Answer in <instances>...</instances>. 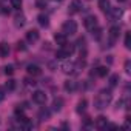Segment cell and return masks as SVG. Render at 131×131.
I'll return each mask as SVG.
<instances>
[{
  "mask_svg": "<svg viewBox=\"0 0 131 131\" xmlns=\"http://www.w3.org/2000/svg\"><path fill=\"white\" fill-rule=\"evenodd\" d=\"M54 40H56V43H57L59 46H63L65 43L68 42V40H67V36H65L63 32H57V34L54 36Z\"/></svg>",
  "mask_w": 131,
  "mask_h": 131,
  "instance_id": "13",
  "label": "cell"
},
{
  "mask_svg": "<svg viewBox=\"0 0 131 131\" xmlns=\"http://www.w3.org/2000/svg\"><path fill=\"white\" fill-rule=\"evenodd\" d=\"M125 48L126 49L131 48V32H126L125 34Z\"/></svg>",
  "mask_w": 131,
  "mask_h": 131,
  "instance_id": "24",
  "label": "cell"
},
{
  "mask_svg": "<svg viewBox=\"0 0 131 131\" xmlns=\"http://www.w3.org/2000/svg\"><path fill=\"white\" fill-rule=\"evenodd\" d=\"M99 8H100V11L102 13H108L110 11V8H111V3H110V0H99Z\"/></svg>",
  "mask_w": 131,
  "mask_h": 131,
  "instance_id": "15",
  "label": "cell"
},
{
  "mask_svg": "<svg viewBox=\"0 0 131 131\" xmlns=\"http://www.w3.org/2000/svg\"><path fill=\"white\" fill-rule=\"evenodd\" d=\"M106 123H108V120H106V117L105 116H99L97 119H96V128H100V129H103L105 126H106Z\"/></svg>",
  "mask_w": 131,
  "mask_h": 131,
  "instance_id": "16",
  "label": "cell"
},
{
  "mask_svg": "<svg viewBox=\"0 0 131 131\" xmlns=\"http://www.w3.org/2000/svg\"><path fill=\"white\" fill-rule=\"evenodd\" d=\"M119 34H120V26H111L110 29V45L108 46H113V43L119 39Z\"/></svg>",
  "mask_w": 131,
  "mask_h": 131,
  "instance_id": "8",
  "label": "cell"
},
{
  "mask_svg": "<svg viewBox=\"0 0 131 131\" xmlns=\"http://www.w3.org/2000/svg\"><path fill=\"white\" fill-rule=\"evenodd\" d=\"M111 99H113L111 91H110V90H102V91L96 96V99H94V108H96V110H105V108L110 105Z\"/></svg>",
  "mask_w": 131,
  "mask_h": 131,
  "instance_id": "1",
  "label": "cell"
},
{
  "mask_svg": "<svg viewBox=\"0 0 131 131\" xmlns=\"http://www.w3.org/2000/svg\"><path fill=\"white\" fill-rule=\"evenodd\" d=\"M62 32L65 36H73L77 32V23L74 20H67L63 25H62Z\"/></svg>",
  "mask_w": 131,
  "mask_h": 131,
  "instance_id": "3",
  "label": "cell"
},
{
  "mask_svg": "<svg viewBox=\"0 0 131 131\" xmlns=\"http://www.w3.org/2000/svg\"><path fill=\"white\" fill-rule=\"evenodd\" d=\"M117 82H119V76H117V74H113V76L110 77V85H111V86H116Z\"/></svg>",
  "mask_w": 131,
  "mask_h": 131,
  "instance_id": "27",
  "label": "cell"
},
{
  "mask_svg": "<svg viewBox=\"0 0 131 131\" xmlns=\"http://www.w3.org/2000/svg\"><path fill=\"white\" fill-rule=\"evenodd\" d=\"M25 23H26V20H25V16H23V14H17V16L14 17V25H16L17 28H23Z\"/></svg>",
  "mask_w": 131,
  "mask_h": 131,
  "instance_id": "14",
  "label": "cell"
},
{
  "mask_svg": "<svg viewBox=\"0 0 131 131\" xmlns=\"http://www.w3.org/2000/svg\"><path fill=\"white\" fill-rule=\"evenodd\" d=\"M74 49H76V46L73 45V43H65L63 46H60V49L56 52V57L57 59H67V57H70L73 52H74Z\"/></svg>",
  "mask_w": 131,
  "mask_h": 131,
  "instance_id": "2",
  "label": "cell"
},
{
  "mask_svg": "<svg viewBox=\"0 0 131 131\" xmlns=\"http://www.w3.org/2000/svg\"><path fill=\"white\" fill-rule=\"evenodd\" d=\"M5 99V90L3 88H0V102H2Z\"/></svg>",
  "mask_w": 131,
  "mask_h": 131,
  "instance_id": "33",
  "label": "cell"
},
{
  "mask_svg": "<svg viewBox=\"0 0 131 131\" xmlns=\"http://www.w3.org/2000/svg\"><path fill=\"white\" fill-rule=\"evenodd\" d=\"M83 8V3L82 0H73V2L70 3V8H68V13L70 14H76V13H80Z\"/></svg>",
  "mask_w": 131,
  "mask_h": 131,
  "instance_id": "5",
  "label": "cell"
},
{
  "mask_svg": "<svg viewBox=\"0 0 131 131\" xmlns=\"http://www.w3.org/2000/svg\"><path fill=\"white\" fill-rule=\"evenodd\" d=\"M32 100L36 102V103H39V105H43L45 102H46V94L43 93V91H34L32 93Z\"/></svg>",
  "mask_w": 131,
  "mask_h": 131,
  "instance_id": "9",
  "label": "cell"
},
{
  "mask_svg": "<svg viewBox=\"0 0 131 131\" xmlns=\"http://www.w3.org/2000/svg\"><path fill=\"white\" fill-rule=\"evenodd\" d=\"M86 105H88V102H86V99H82L79 103H77V108H76V111L79 113V114H82V113H85V110H86Z\"/></svg>",
  "mask_w": 131,
  "mask_h": 131,
  "instance_id": "18",
  "label": "cell"
},
{
  "mask_svg": "<svg viewBox=\"0 0 131 131\" xmlns=\"http://www.w3.org/2000/svg\"><path fill=\"white\" fill-rule=\"evenodd\" d=\"M37 22H39V25L43 26V28H46V26L49 25V20H48V17H46L45 14H40V16L37 17Z\"/></svg>",
  "mask_w": 131,
  "mask_h": 131,
  "instance_id": "19",
  "label": "cell"
},
{
  "mask_svg": "<svg viewBox=\"0 0 131 131\" xmlns=\"http://www.w3.org/2000/svg\"><path fill=\"white\" fill-rule=\"evenodd\" d=\"M108 14V17H110V20L111 22H116V20H119L120 17H122V9L120 8H110V11L106 13Z\"/></svg>",
  "mask_w": 131,
  "mask_h": 131,
  "instance_id": "7",
  "label": "cell"
},
{
  "mask_svg": "<svg viewBox=\"0 0 131 131\" xmlns=\"http://www.w3.org/2000/svg\"><path fill=\"white\" fill-rule=\"evenodd\" d=\"M8 54H9V46H8V43H0V57H8Z\"/></svg>",
  "mask_w": 131,
  "mask_h": 131,
  "instance_id": "17",
  "label": "cell"
},
{
  "mask_svg": "<svg viewBox=\"0 0 131 131\" xmlns=\"http://www.w3.org/2000/svg\"><path fill=\"white\" fill-rule=\"evenodd\" d=\"M25 82H26V85H28V86H36L34 79H32V80H31V79H25Z\"/></svg>",
  "mask_w": 131,
  "mask_h": 131,
  "instance_id": "30",
  "label": "cell"
},
{
  "mask_svg": "<svg viewBox=\"0 0 131 131\" xmlns=\"http://www.w3.org/2000/svg\"><path fill=\"white\" fill-rule=\"evenodd\" d=\"M5 74H6V76H13V74H14V67H13V65L5 67Z\"/></svg>",
  "mask_w": 131,
  "mask_h": 131,
  "instance_id": "29",
  "label": "cell"
},
{
  "mask_svg": "<svg viewBox=\"0 0 131 131\" xmlns=\"http://www.w3.org/2000/svg\"><path fill=\"white\" fill-rule=\"evenodd\" d=\"M63 88H65V91H68V93H74L77 90V82L67 80V82H65V85H63Z\"/></svg>",
  "mask_w": 131,
  "mask_h": 131,
  "instance_id": "12",
  "label": "cell"
},
{
  "mask_svg": "<svg viewBox=\"0 0 131 131\" xmlns=\"http://www.w3.org/2000/svg\"><path fill=\"white\" fill-rule=\"evenodd\" d=\"M26 71H28V74L29 76H40L42 74V70H40V67L39 65H28V68H26Z\"/></svg>",
  "mask_w": 131,
  "mask_h": 131,
  "instance_id": "10",
  "label": "cell"
},
{
  "mask_svg": "<svg viewBox=\"0 0 131 131\" xmlns=\"http://www.w3.org/2000/svg\"><path fill=\"white\" fill-rule=\"evenodd\" d=\"M60 70L65 74H73V73H76V63H73V62H63L60 65Z\"/></svg>",
  "mask_w": 131,
  "mask_h": 131,
  "instance_id": "6",
  "label": "cell"
},
{
  "mask_svg": "<svg viewBox=\"0 0 131 131\" xmlns=\"http://www.w3.org/2000/svg\"><path fill=\"white\" fill-rule=\"evenodd\" d=\"M6 90H9V91L16 90V80H14V79H9V80L6 82Z\"/></svg>",
  "mask_w": 131,
  "mask_h": 131,
  "instance_id": "26",
  "label": "cell"
},
{
  "mask_svg": "<svg viewBox=\"0 0 131 131\" xmlns=\"http://www.w3.org/2000/svg\"><path fill=\"white\" fill-rule=\"evenodd\" d=\"M45 5H46V3H43V2H37V8H40V9L45 8Z\"/></svg>",
  "mask_w": 131,
  "mask_h": 131,
  "instance_id": "34",
  "label": "cell"
},
{
  "mask_svg": "<svg viewBox=\"0 0 131 131\" xmlns=\"http://www.w3.org/2000/svg\"><path fill=\"white\" fill-rule=\"evenodd\" d=\"M91 34L94 36V39H96V40H100V37H102V28H99V26H97L96 29H93V31H91Z\"/></svg>",
  "mask_w": 131,
  "mask_h": 131,
  "instance_id": "23",
  "label": "cell"
},
{
  "mask_svg": "<svg viewBox=\"0 0 131 131\" xmlns=\"http://www.w3.org/2000/svg\"><path fill=\"white\" fill-rule=\"evenodd\" d=\"M125 71H126L128 74L131 73V70H129V60H126V62H125Z\"/></svg>",
  "mask_w": 131,
  "mask_h": 131,
  "instance_id": "31",
  "label": "cell"
},
{
  "mask_svg": "<svg viewBox=\"0 0 131 131\" xmlns=\"http://www.w3.org/2000/svg\"><path fill=\"white\" fill-rule=\"evenodd\" d=\"M76 45H77L80 49H86V40H85L83 37H80V39L77 40V43H76Z\"/></svg>",
  "mask_w": 131,
  "mask_h": 131,
  "instance_id": "25",
  "label": "cell"
},
{
  "mask_svg": "<svg viewBox=\"0 0 131 131\" xmlns=\"http://www.w3.org/2000/svg\"><path fill=\"white\" fill-rule=\"evenodd\" d=\"M62 105H63V99H62V97H57V99H54V102H52V110H54V111H60V110H62Z\"/></svg>",
  "mask_w": 131,
  "mask_h": 131,
  "instance_id": "20",
  "label": "cell"
},
{
  "mask_svg": "<svg viewBox=\"0 0 131 131\" xmlns=\"http://www.w3.org/2000/svg\"><path fill=\"white\" fill-rule=\"evenodd\" d=\"M83 25H85V28L88 29V31H93V29H96L99 25H97V17L96 16H88L85 20H83Z\"/></svg>",
  "mask_w": 131,
  "mask_h": 131,
  "instance_id": "4",
  "label": "cell"
},
{
  "mask_svg": "<svg viewBox=\"0 0 131 131\" xmlns=\"http://www.w3.org/2000/svg\"><path fill=\"white\" fill-rule=\"evenodd\" d=\"M59 2H62V0H59Z\"/></svg>",
  "mask_w": 131,
  "mask_h": 131,
  "instance_id": "35",
  "label": "cell"
},
{
  "mask_svg": "<svg viewBox=\"0 0 131 131\" xmlns=\"http://www.w3.org/2000/svg\"><path fill=\"white\" fill-rule=\"evenodd\" d=\"M17 49H19V51H25V46H23V42H19V43H17Z\"/></svg>",
  "mask_w": 131,
  "mask_h": 131,
  "instance_id": "32",
  "label": "cell"
},
{
  "mask_svg": "<svg viewBox=\"0 0 131 131\" xmlns=\"http://www.w3.org/2000/svg\"><path fill=\"white\" fill-rule=\"evenodd\" d=\"M11 5L14 9H20L22 8V0H11Z\"/></svg>",
  "mask_w": 131,
  "mask_h": 131,
  "instance_id": "28",
  "label": "cell"
},
{
  "mask_svg": "<svg viewBox=\"0 0 131 131\" xmlns=\"http://www.w3.org/2000/svg\"><path fill=\"white\" fill-rule=\"evenodd\" d=\"M26 40H28L29 43L37 42V40H39V31H37V29H29V31L26 32Z\"/></svg>",
  "mask_w": 131,
  "mask_h": 131,
  "instance_id": "11",
  "label": "cell"
},
{
  "mask_svg": "<svg viewBox=\"0 0 131 131\" xmlns=\"http://www.w3.org/2000/svg\"><path fill=\"white\" fill-rule=\"evenodd\" d=\"M49 110H46V108H42L40 111H39V119L40 120H46V119H49Z\"/></svg>",
  "mask_w": 131,
  "mask_h": 131,
  "instance_id": "22",
  "label": "cell"
},
{
  "mask_svg": "<svg viewBox=\"0 0 131 131\" xmlns=\"http://www.w3.org/2000/svg\"><path fill=\"white\" fill-rule=\"evenodd\" d=\"M108 73H110V70H108L106 67H99V68L96 70V76H99V77H105Z\"/></svg>",
  "mask_w": 131,
  "mask_h": 131,
  "instance_id": "21",
  "label": "cell"
}]
</instances>
